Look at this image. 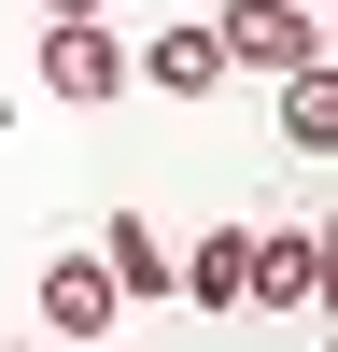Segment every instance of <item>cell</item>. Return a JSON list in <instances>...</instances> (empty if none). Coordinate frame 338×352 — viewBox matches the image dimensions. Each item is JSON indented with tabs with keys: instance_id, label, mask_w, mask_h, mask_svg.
<instances>
[{
	"instance_id": "obj_4",
	"label": "cell",
	"mask_w": 338,
	"mask_h": 352,
	"mask_svg": "<svg viewBox=\"0 0 338 352\" xmlns=\"http://www.w3.org/2000/svg\"><path fill=\"white\" fill-rule=\"evenodd\" d=\"M127 85H155V99H212V85H225L212 14H183V28H155V43H127Z\"/></svg>"
},
{
	"instance_id": "obj_5",
	"label": "cell",
	"mask_w": 338,
	"mask_h": 352,
	"mask_svg": "<svg viewBox=\"0 0 338 352\" xmlns=\"http://www.w3.org/2000/svg\"><path fill=\"white\" fill-rule=\"evenodd\" d=\"M324 296V226H254V296L240 310H310Z\"/></svg>"
},
{
	"instance_id": "obj_8",
	"label": "cell",
	"mask_w": 338,
	"mask_h": 352,
	"mask_svg": "<svg viewBox=\"0 0 338 352\" xmlns=\"http://www.w3.org/2000/svg\"><path fill=\"white\" fill-rule=\"evenodd\" d=\"M282 141H296V155H324V141H338V71H324V56L282 71Z\"/></svg>"
},
{
	"instance_id": "obj_2",
	"label": "cell",
	"mask_w": 338,
	"mask_h": 352,
	"mask_svg": "<svg viewBox=\"0 0 338 352\" xmlns=\"http://www.w3.org/2000/svg\"><path fill=\"white\" fill-rule=\"evenodd\" d=\"M212 43H225V71H310V56H324V14H296V0H225L212 14Z\"/></svg>"
},
{
	"instance_id": "obj_1",
	"label": "cell",
	"mask_w": 338,
	"mask_h": 352,
	"mask_svg": "<svg viewBox=\"0 0 338 352\" xmlns=\"http://www.w3.org/2000/svg\"><path fill=\"white\" fill-rule=\"evenodd\" d=\"M43 99L56 113H113L127 99V28L113 14H43Z\"/></svg>"
},
{
	"instance_id": "obj_11",
	"label": "cell",
	"mask_w": 338,
	"mask_h": 352,
	"mask_svg": "<svg viewBox=\"0 0 338 352\" xmlns=\"http://www.w3.org/2000/svg\"><path fill=\"white\" fill-rule=\"evenodd\" d=\"M296 14H324V0H296Z\"/></svg>"
},
{
	"instance_id": "obj_9",
	"label": "cell",
	"mask_w": 338,
	"mask_h": 352,
	"mask_svg": "<svg viewBox=\"0 0 338 352\" xmlns=\"http://www.w3.org/2000/svg\"><path fill=\"white\" fill-rule=\"evenodd\" d=\"M43 14H113V0H43Z\"/></svg>"
},
{
	"instance_id": "obj_10",
	"label": "cell",
	"mask_w": 338,
	"mask_h": 352,
	"mask_svg": "<svg viewBox=\"0 0 338 352\" xmlns=\"http://www.w3.org/2000/svg\"><path fill=\"white\" fill-rule=\"evenodd\" d=\"M0 352H56V338H0Z\"/></svg>"
},
{
	"instance_id": "obj_3",
	"label": "cell",
	"mask_w": 338,
	"mask_h": 352,
	"mask_svg": "<svg viewBox=\"0 0 338 352\" xmlns=\"http://www.w3.org/2000/svg\"><path fill=\"white\" fill-rule=\"evenodd\" d=\"M113 310H127V296H113V268H99V254H43V338H56V352L113 338Z\"/></svg>"
},
{
	"instance_id": "obj_7",
	"label": "cell",
	"mask_w": 338,
	"mask_h": 352,
	"mask_svg": "<svg viewBox=\"0 0 338 352\" xmlns=\"http://www.w3.org/2000/svg\"><path fill=\"white\" fill-rule=\"evenodd\" d=\"M99 268H113V296H169V240H155V212H113V226H99Z\"/></svg>"
},
{
	"instance_id": "obj_6",
	"label": "cell",
	"mask_w": 338,
	"mask_h": 352,
	"mask_svg": "<svg viewBox=\"0 0 338 352\" xmlns=\"http://www.w3.org/2000/svg\"><path fill=\"white\" fill-rule=\"evenodd\" d=\"M169 296L240 310V296H254V226H212V240H183V254H169Z\"/></svg>"
}]
</instances>
